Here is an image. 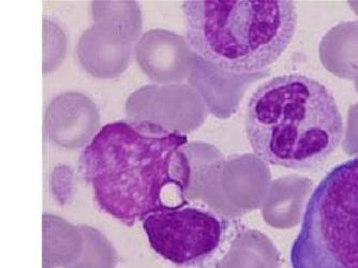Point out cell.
Listing matches in <instances>:
<instances>
[{
	"mask_svg": "<svg viewBox=\"0 0 358 268\" xmlns=\"http://www.w3.org/2000/svg\"><path fill=\"white\" fill-rule=\"evenodd\" d=\"M142 223L155 253L180 266L193 265L213 255L225 232L218 213L188 204L157 211Z\"/></svg>",
	"mask_w": 358,
	"mask_h": 268,
	"instance_id": "obj_5",
	"label": "cell"
},
{
	"mask_svg": "<svg viewBox=\"0 0 358 268\" xmlns=\"http://www.w3.org/2000/svg\"><path fill=\"white\" fill-rule=\"evenodd\" d=\"M216 268H281V260L278 250L264 235L248 232L233 241Z\"/></svg>",
	"mask_w": 358,
	"mask_h": 268,
	"instance_id": "obj_6",
	"label": "cell"
},
{
	"mask_svg": "<svg viewBox=\"0 0 358 268\" xmlns=\"http://www.w3.org/2000/svg\"><path fill=\"white\" fill-rule=\"evenodd\" d=\"M188 138L152 120L102 127L80 157L96 204L131 227L157 211L189 204L192 165Z\"/></svg>",
	"mask_w": 358,
	"mask_h": 268,
	"instance_id": "obj_1",
	"label": "cell"
},
{
	"mask_svg": "<svg viewBox=\"0 0 358 268\" xmlns=\"http://www.w3.org/2000/svg\"><path fill=\"white\" fill-rule=\"evenodd\" d=\"M246 134L262 162L311 170L335 152L345 127L333 94L323 84L303 74H285L253 92Z\"/></svg>",
	"mask_w": 358,
	"mask_h": 268,
	"instance_id": "obj_2",
	"label": "cell"
},
{
	"mask_svg": "<svg viewBox=\"0 0 358 268\" xmlns=\"http://www.w3.org/2000/svg\"><path fill=\"white\" fill-rule=\"evenodd\" d=\"M117 261L115 250L108 241L94 239L88 241L80 259L70 268H115Z\"/></svg>",
	"mask_w": 358,
	"mask_h": 268,
	"instance_id": "obj_7",
	"label": "cell"
},
{
	"mask_svg": "<svg viewBox=\"0 0 358 268\" xmlns=\"http://www.w3.org/2000/svg\"><path fill=\"white\" fill-rule=\"evenodd\" d=\"M293 268H358V157L322 179L292 246Z\"/></svg>",
	"mask_w": 358,
	"mask_h": 268,
	"instance_id": "obj_4",
	"label": "cell"
},
{
	"mask_svg": "<svg viewBox=\"0 0 358 268\" xmlns=\"http://www.w3.org/2000/svg\"><path fill=\"white\" fill-rule=\"evenodd\" d=\"M185 34L199 57L234 74L263 71L291 44L297 25L289 0H188Z\"/></svg>",
	"mask_w": 358,
	"mask_h": 268,
	"instance_id": "obj_3",
	"label": "cell"
}]
</instances>
